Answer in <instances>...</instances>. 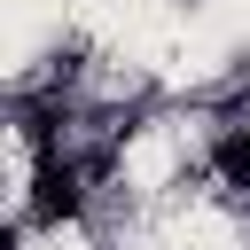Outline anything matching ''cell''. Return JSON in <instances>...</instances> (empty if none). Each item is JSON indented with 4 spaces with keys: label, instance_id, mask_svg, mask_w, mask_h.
Segmentation results:
<instances>
[{
    "label": "cell",
    "instance_id": "cell-1",
    "mask_svg": "<svg viewBox=\"0 0 250 250\" xmlns=\"http://www.w3.org/2000/svg\"><path fill=\"white\" fill-rule=\"evenodd\" d=\"M78 211V172L70 164H55V156H39V180H31V219H70Z\"/></svg>",
    "mask_w": 250,
    "mask_h": 250
},
{
    "label": "cell",
    "instance_id": "cell-2",
    "mask_svg": "<svg viewBox=\"0 0 250 250\" xmlns=\"http://www.w3.org/2000/svg\"><path fill=\"white\" fill-rule=\"evenodd\" d=\"M219 172H227V180H234V188H250V125H242V133H227V141H219Z\"/></svg>",
    "mask_w": 250,
    "mask_h": 250
}]
</instances>
